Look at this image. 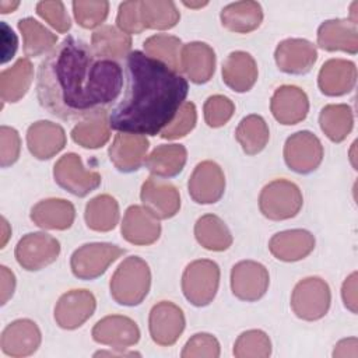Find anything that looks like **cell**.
Returning <instances> with one entry per match:
<instances>
[{
    "instance_id": "obj_1",
    "label": "cell",
    "mask_w": 358,
    "mask_h": 358,
    "mask_svg": "<svg viewBox=\"0 0 358 358\" xmlns=\"http://www.w3.org/2000/svg\"><path fill=\"white\" fill-rule=\"evenodd\" d=\"M122 67L99 57L83 39L64 38L41 62L36 94L39 103L63 120L105 113L120 95Z\"/></svg>"
},
{
    "instance_id": "obj_2",
    "label": "cell",
    "mask_w": 358,
    "mask_h": 358,
    "mask_svg": "<svg viewBox=\"0 0 358 358\" xmlns=\"http://www.w3.org/2000/svg\"><path fill=\"white\" fill-rule=\"evenodd\" d=\"M126 64L127 91L109 112V127L120 133L155 136L172 122L185 102L187 81L140 50L130 52Z\"/></svg>"
},
{
    "instance_id": "obj_3",
    "label": "cell",
    "mask_w": 358,
    "mask_h": 358,
    "mask_svg": "<svg viewBox=\"0 0 358 358\" xmlns=\"http://www.w3.org/2000/svg\"><path fill=\"white\" fill-rule=\"evenodd\" d=\"M150 285V267L137 256L124 259L113 273L109 284L112 298L124 306L140 305L147 296Z\"/></svg>"
},
{
    "instance_id": "obj_4",
    "label": "cell",
    "mask_w": 358,
    "mask_h": 358,
    "mask_svg": "<svg viewBox=\"0 0 358 358\" xmlns=\"http://www.w3.org/2000/svg\"><path fill=\"white\" fill-rule=\"evenodd\" d=\"M303 199L299 187L287 179H275L267 183L259 196V207L262 214L274 221L288 220L295 217Z\"/></svg>"
},
{
    "instance_id": "obj_5",
    "label": "cell",
    "mask_w": 358,
    "mask_h": 358,
    "mask_svg": "<svg viewBox=\"0 0 358 358\" xmlns=\"http://www.w3.org/2000/svg\"><path fill=\"white\" fill-rule=\"evenodd\" d=\"M220 284V267L215 262L201 259L192 262L182 275L185 298L194 306H206L215 298Z\"/></svg>"
},
{
    "instance_id": "obj_6",
    "label": "cell",
    "mask_w": 358,
    "mask_h": 358,
    "mask_svg": "<svg viewBox=\"0 0 358 358\" xmlns=\"http://www.w3.org/2000/svg\"><path fill=\"white\" fill-rule=\"evenodd\" d=\"M331 294L327 282L319 277L301 280L291 295V308L294 313L303 320L322 319L330 308Z\"/></svg>"
},
{
    "instance_id": "obj_7",
    "label": "cell",
    "mask_w": 358,
    "mask_h": 358,
    "mask_svg": "<svg viewBox=\"0 0 358 358\" xmlns=\"http://www.w3.org/2000/svg\"><path fill=\"white\" fill-rule=\"evenodd\" d=\"M124 249L112 243H87L74 250L70 259L73 274L81 280H94L122 255Z\"/></svg>"
},
{
    "instance_id": "obj_8",
    "label": "cell",
    "mask_w": 358,
    "mask_h": 358,
    "mask_svg": "<svg viewBox=\"0 0 358 358\" xmlns=\"http://www.w3.org/2000/svg\"><path fill=\"white\" fill-rule=\"evenodd\" d=\"M53 176L60 187L78 197L87 196L101 185V175L85 169L81 158L74 152L63 155L55 164Z\"/></svg>"
},
{
    "instance_id": "obj_9",
    "label": "cell",
    "mask_w": 358,
    "mask_h": 358,
    "mask_svg": "<svg viewBox=\"0 0 358 358\" xmlns=\"http://www.w3.org/2000/svg\"><path fill=\"white\" fill-rule=\"evenodd\" d=\"M59 253V241L45 232L27 234L15 246V259L18 264L29 271H36L52 264Z\"/></svg>"
},
{
    "instance_id": "obj_10",
    "label": "cell",
    "mask_w": 358,
    "mask_h": 358,
    "mask_svg": "<svg viewBox=\"0 0 358 358\" xmlns=\"http://www.w3.org/2000/svg\"><path fill=\"white\" fill-rule=\"evenodd\" d=\"M284 159L294 172L310 173L322 164L323 145L313 133L308 130L298 131L287 138Z\"/></svg>"
},
{
    "instance_id": "obj_11",
    "label": "cell",
    "mask_w": 358,
    "mask_h": 358,
    "mask_svg": "<svg viewBox=\"0 0 358 358\" xmlns=\"http://www.w3.org/2000/svg\"><path fill=\"white\" fill-rule=\"evenodd\" d=\"M270 277L267 268L253 260H242L231 270L232 294L246 302L260 299L268 288Z\"/></svg>"
},
{
    "instance_id": "obj_12",
    "label": "cell",
    "mask_w": 358,
    "mask_h": 358,
    "mask_svg": "<svg viewBox=\"0 0 358 358\" xmlns=\"http://www.w3.org/2000/svg\"><path fill=\"white\" fill-rule=\"evenodd\" d=\"M190 197L199 204L217 203L225 190V176L221 166L213 161L196 165L187 183Z\"/></svg>"
},
{
    "instance_id": "obj_13",
    "label": "cell",
    "mask_w": 358,
    "mask_h": 358,
    "mask_svg": "<svg viewBox=\"0 0 358 358\" xmlns=\"http://www.w3.org/2000/svg\"><path fill=\"white\" fill-rule=\"evenodd\" d=\"M185 315L182 309L168 301L152 306L148 319L150 334L154 343L159 345H172L185 330Z\"/></svg>"
},
{
    "instance_id": "obj_14",
    "label": "cell",
    "mask_w": 358,
    "mask_h": 358,
    "mask_svg": "<svg viewBox=\"0 0 358 358\" xmlns=\"http://www.w3.org/2000/svg\"><path fill=\"white\" fill-rule=\"evenodd\" d=\"M96 301L87 289H73L63 294L55 306V320L66 330H73L84 324L94 313Z\"/></svg>"
},
{
    "instance_id": "obj_15",
    "label": "cell",
    "mask_w": 358,
    "mask_h": 358,
    "mask_svg": "<svg viewBox=\"0 0 358 358\" xmlns=\"http://www.w3.org/2000/svg\"><path fill=\"white\" fill-rule=\"evenodd\" d=\"M140 197L144 207L159 220L173 217L180 208V196L178 189L158 176H150L143 183Z\"/></svg>"
},
{
    "instance_id": "obj_16",
    "label": "cell",
    "mask_w": 358,
    "mask_h": 358,
    "mask_svg": "<svg viewBox=\"0 0 358 358\" xmlns=\"http://www.w3.org/2000/svg\"><path fill=\"white\" fill-rule=\"evenodd\" d=\"M278 69L288 74H305L308 73L316 59V46L301 38H289L278 43L274 53Z\"/></svg>"
},
{
    "instance_id": "obj_17",
    "label": "cell",
    "mask_w": 358,
    "mask_h": 358,
    "mask_svg": "<svg viewBox=\"0 0 358 358\" xmlns=\"http://www.w3.org/2000/svg\"><path fill=\"white\" fill-rule=\"evenodd\" d=\"M92 338L117 350L134 345L140 338V330L134 320L127 316L110 315L101 319L92 329Z\"/></svg>"
},
{
    "instance_id": "obj_18",
    "label": "cell",
    "mask_w": 358,
    "mask_h": 358,
    "mask_svg": "<svg viewBox=\"0 0 358 358\" xmlns=\"http://www.w3.org/2000/svg\"><path fill=\"white\" fill-rule=\"evenodd\" d=\"M41 330L29 319H18L10 323L1 333L0 347L6 355L27 357L41 345Z\"/></svg>"
},
{
    "instance_id": "obj_19",
    "label": "cell",
    "mask_w": 358,
    "mask_h": 358,
    "mask_svg": "<svg viewBox=\"0 0 358 358\" xmlns=\"http://www.w3.org/2000/svg\"><path fill=\"white\" fill-rule=\"evenodd\" d=\"M148 147L145 136L119 133L109 147V158L120 172H133L145 162Z\"/></svg>"
},
{
    "instance_id": "obj_20",
    "label": "cell",
    "mask_w": 358,
    "mask_h": 358,
    "mask_svg": "<svg viewBox=\"0 0 358 358\" xmlns=\"http://www.w3.org/2000/svg\"><path fill=\"white\" fill-rule=\"evenodd\" d=\"M150 210L141 206H130L122 221V235L133 245H151L161 235V224Z\"/></svg>"
},
{
    "instance_id": "obj_21",
    "label": "cell",
    "mask_w": 358,
    "mask_h": 358,
    "mask_svg": "<svg viewBox=\"0 0 358 358\" xmlns=\"http://www.w3.org/2000/svg\"><path fill=\"white\" fill-rule=\"evenodd\" d=\"M270 109L274 119L281 124H296L306 117L309 101L299 87L282 85L273 94Z\"/></svg>"
},
{
    "instance_id": "obj_22",
    "label": "cell",
    "mask_w": 358,
    "mask_h": 358,
    "mask_svg": "<svg viewBox=\"0 0 358 358\" xmlns=\"http://www.w3.org/2000/svg\"><path fill=\"white\" fill-rule=\"evenodd\" d=\"M317 45L329 52L343 50L351 55L358 52V28L351 20L336 18L320 24Z\"/></svg>"
},
{
    "instance_id": "obj_23",
    "label": "cell",
    "mask_w": 358,
    "mask_h": 358,
    "mask_svg": "<svg viewBox=\"0 0 358 358\" xmlns=\"http://www.w3.org/2000/svg\"><path fill=\"white\" fill-rule=\"evenodd\" d=\"M29 152L38 159H49L66 145V133L62 126L39 120L32 123L27 131Z\"/></svg>"
},
{
    "instance_id": "obj_24",
    "label": "cell",
    "mask_w": 358,
    "mask_h": 358,
    "mask_svg": "<svg viewBox=\"0 0 358 358\" xmlns=\"http://www.w3.org/2000/svg\"><path fill=\"white\" fill-rule=\"evenodd\" d=\"M180 70L196 84L210 81L215 70V53L204 42H190L180 49Z\"/></svg>"
},
{
    "instance_id": "obj_25",
    "label": "cell",
    "mask_w": 358,
    "mask_h": 358,
    "mask_svg": "<svg viewBox=\"0 0 358 358\" xmlns=\"http://www.w3.org/2000/svg\"><path fill=\"white\" fill-rule=\"evenodd\" d=\"M357 83V67L344 59L327 60L317 76V84L323 94L340 96L354 90Z\"/></svg>"
},
{
    "instance_id": "obj_26",
    "label": "cell",
    "mask_w": 358,
    "mask_h": 358,
    "mask_svg": "<svg viewBox=\"0 0 358 358\" xmlns=\"http://www.w3.org/2000/svg\"><path fill=\"white\" fill-rule=\"evenodd\" d=\"M315 248V236L305 229H288L275 234L268 249L271 255L282 262H296L306 257Z\"/></svg>"
},
{
    "instance_id": "obj_27",
    "label": "cell",
    "mask_w": 358,
    "mask_h": 358,
    "mask_svg": "<svg viewBox=\"0 0 358 358\" xmlns=\"http://www.w3.org/2000/svg\"><path fill=\"white\" fill-rule=\"evenodd\" d=\"M222 80L236 92L249 91L257 80V64L255 59L242 50L229 53L222 64Z\"/></svg>"
},
{
    "instance_id": "obj_28",
    "label": "cell",
    "mask_w": 358,
    "mask_h": 358,
    "mask_svg": "<svg viewBox=\"0 0 358 358\" xmlns=\"http://www.w3.org/2000/svg\"><path fill=\"white\" fill-rule=\"evenodd\" d=\"M76 218L74 206L63 199H46L31 210V220L43 229H67Z\"/></svg>"
},
{
    "instance_id": "obj_29",
    "label": "cell",
    "mask_w": 358,
    "mask_h": 358,
    "mask_svg": "<svg viewBox=\"0 0 358 358\" xmlns=\"http://www.w3.org/2000/svg\"><path fill=\"white\" fill-rule=\"evenodd\" d=\"M262 21L263 10L257 1H235L221 10V22L232 32H252L259 28Z\"/></svg>"
},
{
    "instance_id": "obj_30",
    "label": "cell",
    "mask_w": 358,
    "mask_h": 358,
    "mask_svg": "<svg viewBox=\"0 0 358 358\" xmlns=\"http://www.w3.org/2000/svg\"><path fill=\"white\" fill-rule=\"evenodd\" d=\"M187 159V151L182 144H162L145 158V166L158 178H172L182 172Z\"/></svg>"
},
{
    "instance_id": "obj_31",
    "label": "cell",
    "mask_w": 358,
    "mask_h": 358,
    "mask_svg": "<svg viewBox=\"0 0 358 358\" xmlns=\"http://www.w3.org/2000/svg\"><path fill=\"white\" fill-rule=\"evenodd\" d=\"M34 67L32 63L22 57L18 59L10 69L0 73V95L3 102L20 101L32 83Z\"/></svg>"
},
{
    "instance_id": "obj_32",
    "label": "cell",
    "mask_w": 358,
    "mask_h": 358,
    "mask_svg": "<svg viewBox=\"0 0 358 358\" xmlns=\"http://www.w3.org/2000/svg\"><path fill=\"white\" fill-rule=\"evenodd\" d=\"M91 48L94 53L103 59H122L127 57L131 48L130 35L112 27L103 25L96 29L91 36Z\"/></svg>"
},
{
    "instance_id": "obj_33",
    "label": "cell",
    "mask_w": 358,
    "mask_h": 358,
    "mask_svg": "<svg viewBox=\"0 0 358 358\" xmlns=\"http://www.w3.org/2000/svg\"><path fill=\"white\" fill-rule=\"evenodd\" d=\"M194 236L203 248L214 252L227 250L232 245V235L228 227L214 214H206L197 220Z\"/></svg>"
},
{
    "instance_id": "obj_34",
    "label": "cell",
    "mask_w": 358,
    "mask_h": 358,
    "mask_svg": "<svg viewBox=\"0 0 358 358\" xmlns=\"http://www.w3.org/2000/svg\"><path fill=\"white\" fill-rule=\"evenodd\" d=\"M85 222L88 228L98 232L113 229L119 221V204L109 194H99L85 206Z\"/></svg>"
},
{
    "instance_id": "obj_35",
    "label": "cell",
    "mask_w": 358,
    "mask_h": 358,
    "mask_svg": "<svg viewBox=\"0 0 358 358\" xmlns=\"http://www.w3.org/2000/svg\"><path fill=\"white\" fill-rule=\"evenodd\" d=\"M319 123L323 133L334 143L343 141L352 130V110L345 103L326 105L319 115Z\"/></svg>"
},
{
    "instance_id": "obj_36",
    "label": "cell",
    "mask_w": 358,
    "mask_h": 358,
    "mask_svg": "<svg viewBox=\"0 0 358 358\" xmlns=\"http://www.w3.org/2000/svg\"><path fill=\"white\" fill-rule=\"evenodd\" d=\"M235 137L248 155H255L259 154L268 143L270 131L262 116L249 115L239 122Z\"/></svg>"
},
{
    "instance_id": "obj_37",
    "label": "cell",
    "mask_w": 358,
    "mask_h": 358,
    "mask_svg": "<svg viewBox=\"0 0 358 358\" xmlns=\"http://www.w3.org/2000/svg\"><path fill=\"white\" fill-rule=\"evenodd\" d=\"M140 15L144 29H169L180 18L176 4L171 0H141Z\"/></svg>"
},
{
    "instance_id": "obj_38",
    "label": "cell",
    "mask_w": 358,
    "mask_h": 358,
    "mask_svg": "<svg viewBox=\"0 0 358 358\" xmlns=\"http://www.w3.org/2000/svg\"><path fill=\"white\" fill-rule=\"evenodd\" d=\"M18 29L22 34L24 53L29 57L45 55L57 42V36L53 32L31 17L20 20Z\"/></svg>"
},
{
    "instance_id": "obj_39",
    "label": "cell",
    "mask_w": 358,
    "mask_h": 358,
    "mask_svg": "<svg viewBox=\"0 0 358 358\" xmlns=\"http://www.w3.org/2000/svg\"><path fill=\"white\" fill-rule=\"evenodd\" d=\"M110 137L109 122L105 113L87 117L71 130V138L84 148H98Z\"/></svg>"
},
{
    "instance_id": "obj_40",
    "label": "cell",
    "mask_w": 358,
    "mask_h": 358,
    "mask_svg": "<svg viewBox=\"0 0 358 358\" xmlns=\"http://www.w3.org/2000/svg\"><path fill=\"white\" fill-rule=\"evenodd\" d=\"M180 45L179 38L168 34L152 35L143 43L144 50L150 57L159 60L175 71L180 69Z\"/></svg>"
},
{
    "instance_id": "obj_41",
    "label": "cell",
    "mask_w": 358,
    "mask_h": 358,
    "mask_svg": "<svg viewBox=\"0 0 358 358\" xmlns=\"http://www.w3.org/2000/svg\"><path fill=\"white\" fill-rule=\"evenodd\" d=\"M271 354V341L262 330L242 333L234 345V355L238 358H266Z\"/></svg>"
},
{
    "instance_id": "obj_42",
    "label": "cell",
    "mask_w": 358,
    "mask_h": 358,
    "mask_svg": "<svg viewBox=\"0 0 358 358\" xmlns=\"http://www.w3.org/2000/svg\"><path fill=\"white\" fill-rule=\"evenodd\" d=\"M74 18L83 28H95L101 25L109 13V3L105 0H77L73 1Z\"/></svg>"
},
{
    "instance_id": "obj_43",
    "label": "cell",
    "mask_w": 358,
    "mask_h": 358,
    "mask_svg": "<svg viewBox=\"0 0 358 358\" xmlns=\"http://www.w3.org/2000/svg\"><path fill=\"white\" fill-rule=\"evenodd\" d=\"M197 120L196 106L193 102H183L179 108L178 113L172 119V122L161 131L162 138L175 140L179 137L186 136L189 131L193 130Z\"/></svg>"
},
{
    "instance_id": "obj_44",
    "label": "cell",
    "mask_w": 358,
    "mask_h": 358,
    "mask_svg": "<svg viewBox=\"0 0 358 358\" xmlns=\"http://www.w3.org/2000/svg\"><path fill=\"white\" fill-rule=\"evenodd\" d=\"M204 119L210 127L224 126L234 115V102L224 95H213L204 102Z\"/></svg>"
},
{
    "instance_id": "obj_45",
    "label": "cell",
    "mask_w": 358,
    "mask_h": 358,
    "mask_svg": "<svg viewBox=\"0 0 358 358\" xmlns=\"http://www.w3.org/2000/svg\"><path fill=\"white\" fill-rule=\"evenodd\" d=\"M180 355L183 358H218L220 343L208 333H197L186 343Z\"/></svg>"
},
{
    "instance_id": "obj_46",
    "label": "cell",
    "mask_w": 358,
    "mask_h": 358,
    "mask_svg": "<svg viewBox=\"0 0 358 358\" xmlns=\"http://www.w3.org/2000/svg\"><path fill=\"white\" fill-rule=\"evenodd\" d=\"M36 13L57 32L64 34L70 29L71 21L64 8V4L59 0L56 1H39L36 4Z\"/></svg>"
},
{
    "instance_id": "obj_47",
    "label": "cell",
    "mask_w": 358,
    "mask_h": 358,
    "mask_svg": "<svg viewBox=\"0 0 358 358\" xmlns=\"http://www.w3.org/2000/svg\"><path fill=\"white\" fill-rule=\"evenodd\" d=\"M116 22L120 31L124 34H140L144 31L141 15H140V1H123L119 6Z\"/></svg>"
},
{
    "instance_id": "obj_48",
    "label": "cell",
    "mask_w": 358,
    "mask_h": 358,
    "mask_svg": "<svg viewBox=\"0 0 358 358\" xmlns=\"http://www.w3.org/2000/svg\"><path fill=\"white\" fill-rule=\"evenodd\" d=\"M21 150V140L15 129L8 126L0 127V159L1 166L7 168L13 165L18 157Z\"/></svg>"
},
{
    "instance_id": "obj_49",
    "label": "cell",
    "mask_w": 358,
    "mask_h": 358,
    "mask_svg": "<svg viewBox=\"0 0 358 358\" xmlns=\"http://www.w3.org/2000/svg\"><path fill=\"white\" fill-rule=\"evenodd\" d=\"M1 28V63H7L10 59H13L15 50H17V36L13 32V29L4 22H0Z\"/></svg>"
},
{
    "instance_id": "obj_50",
    "label": "cell",
    "mask_w": 358,
    "mask_h": 358,
    "mask_svg": "<svg viewBox=\"0 0 358 358\" xmlns=\"http://www.w3.org/2000/svg\"><path fill=\"white\" fill-rule=\"evenodd\" d=\"M357 273L354 271L347 277V280L343 284L341 288V296L343 302L347 309H350L352 313H357Z\"/></svg>"
},
{
    "instance_id": "obj_51",
    "label": "cell",
    "mask_w": 358,
    "mask_h": 358,
    "mask_svg": "<svg viewBox=\"0 0 358 358\" xmlns=\"http://www.w3.org/2000/svg\"><path fill=\"white\" fill-rule=\"evenodd\" d=\"M0 278H1V305L7 303V301L13 296L15 288V277L13 271H10L6 266L0 267Z\"/></svg>"
},
{
    "instance_id": "obj_52",
    "label": "cell",
    "mask_w": 358,
    "mask_h": 358,
    "mask_svg": "<svg viewBox=\"0 0 358 358\" xmlns=\"http://www.w3.org/2000/svg\"><path fill=\"white\" fill-rule=\"evenodd\" d=\"M358 340L355 337L341 340L336 344V348L333 351L334 357H352L355 358L358 355Z\"/></svg>"
},
{
    "instance_id": "obj_53",
    "label": "cell",
    "mask_w": 358,
    "mask_h": 358,
    "mask_svg": "<svg viewBox=\"0 0 358 358\" xmlns=\"http://www.w3.org/2000/svg\"><path fill=\"white\" fill-rule=\"evenodd\" d=\"M18 1H0V11L3 13V14H7V13H10V11H14L17 7H18Z\"/></svg>"
},
{
    "instance_id": "obj_54",
    "label": "cell",
    "mask_w": 358,
    "mask_h": 358,
    "mask_svg": "<svg viewBox=\"0 0 358 358\" xmlns=\"http://www.w3.org/2000/svg\"><path fill=\"white\" fill-rule=\"evenodd\" d=\"M1 229H3V239H1V248H4V245H6L7 239H8V235L11 234V232L8 231V222L6 221V218H4V217L1 218Z\"/></svg>"
},
{
    "instance_id": "obj_55",
    "label": "cell",
    "mask_w": 358,
    "mask_h": 358,
    "mask_svg": "<svg viewBox=\"0 0 358 358\" xmlns=\"http://www.w3.org/2000/svg\"><path fill=\"white\" fill-rule=\"evenodd\" d=\"M98 355H123L124 357V355H138V354L137 352H124V351L117 352V354L116 352H108V351H99V352L95 354V357H98Z\"/></svg>"
},
{
    "instance_id": "obj_56",
    "label": "cell",
    "mask_w": 358,
    "mask_h": 358,
    "mask_svg": "<svg viewBox=\"0 0 358 358\" xmlns=\"http://www.w3.org/2000/svg\"><path fill=\"white\" fill-rule=\"evenodd\" d=\"M183 4L186 6V7H190V8H200V7H203V6H207V1H197V3H193V1H183Z\"/></svg>"
}]
</instances>
